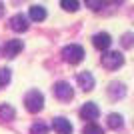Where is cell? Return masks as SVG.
Instances as JSON below:
<instances>
[{
  "instance_id": "6da1fadb",
  "label": "cell",
  "mask_w": 134,
  "mask_h": 134,
  "mask_svg": "<svg viewBox=\"0 0 134 134\" xmlns=\"http://www.w3.org/2000/svg\"><path fill=\"white\" fill-rule=\"evenodd\" d=\"M24 104H26L28 112H40L44 106V96L38 90H30L26 96H24Z\"/></svg>"
},
{
  "instance_id": "7a4b0ae2",
  "label": "cell",
  "mask_w": 134,
  "mask_h": 134,
  "mask_svg": "<svg viewBox=\"0 0 134 134\" xmlns=\"http://www.w3.org/2000/svg\"><path fill=\"white\" fill-rule=\"evenodd\" d=\"M62 56H64V60L70 62V64H78L84 58V48L78 46V44H68V46L62 48Z\"/></svg>"
},
{
  "instance_id": "3957f363",
  "label": "cell",
  "mask_w": 134,
  "mask_h": 134,
  "mask_svg": "<svg viewBox=\"0 0 134 134\" xmlns=\"http://www.w3.org/2000/svg\"><path fill=\"white\" fill-rule=\"evenodd\" d=\"M124 64V56L120 52H104L102 54V66L106 70H116Z\"/></svg>"
},
{
  "instance_id": "277c9868",
  "label": "cell",
  "mask_w": 134,
  "mask_h": 134,
  "mask_svg": "<svg viewBox=\"0 0 134 134\" xmlns=\"http://www.w3.org/2000/svg\"><path fill=\"white\" fill-rule=\"evenodd\" d=\"M54 96L58 100H62V102H68V100H72L74 90H72V86L68 82H56L54 84Z\"/></svg>"
},
{
  "instance_id": "5b68a950",
  "label": "cell",
  "mask_w": 134,
  "mask_h": 134,
  "mask_svg": "<svg viewBox=\"0 0 134 134\" xmlns=\"http://www.w3.org/2000/svg\"><path fill=\"white\" fill-rule=\"evenodd\" d=\"M80 116H82L84 120H90V122H92V120H96V118L100 116V108L96 106L94 102H86V104L80 108Z\"/></svg>"
},
{
  "instance_id": "8992f818",
  "label": "cell",
  "mask_w": 134,
  "mask_h": 134,
  "mask_svg": "<svg viewBox=\"0 0 134 134\" xmlns=\"http://www.w3.org/2000/svg\"><path fill=\"white\" fill-rule=\"evenodd\" d=\"M92 44H94L98 50H108L110 44H112V38H110V34H108V32H98V34H94Z\"/></svg>"
},
{
  "instance_id": "52a82bcc",
  "label": "cell",
  "mask_w": 134,
  "mask_h": 134,
  "mask_svg": "<svg viewBox=\"0 0 134 134\" xmlns=\"http://www.w3.org/2000/svg\"><path fill=\"white\" fill-rule=\"evenodd\" d=\"M10 28L14 32H24V30H28L26 16H24V14H14V16L10 18Z\"/></svg>"
},
{
  "instance_id": "ba28073f",
  "label": "cell",
  "mask_w": 134,
  "mask_h": 134,
  "mask_svg": "<svg viewBox=\"0 0 134 134\" xmlns=\"http://www.w3.org/2000/svg\"><path fill=\"white\" fill-rule=\"evenodd\" d=\"M52 128L58 134H72V124L66 118H54L52 120Z\"/></svg>"
},
{
  "instance_id": "9c48e42d",
  "label": "cell",
  "mask_w": 134,
  "mask_h": 134,
  "mask_svg": "<svg viewBox=\"0 0 134 134\" xmlns=\"http://www.w3.org/2000/svg\"><path fill=\"white\" fill-rule=\"evenodd\" d=\"M76 80H78L80 88H82L84 92H88V90H92V88H94V76H92L90 72H86V70H84V72H80Z\"/></svg>"
},
{
  "instance_id": "30bf717a",
  "label": "cell",
  "mask_w": 134,
  "mask_h": 134,
  "mask_svg": "<svg viewBox=\"0 0 134 134\" xmlns=\"http://www.w3.org/2000/svg\"><path fill=\"white\" fill-rule=\"evenodd\" d=\"M20 50H22V40H8L4 46V54L8 58H14Z\"/></svg>"
},
{
  "instance_id": "8fae6325",
  "label": "cell",
  "mask_w": 134,
  "mask_h": 134,
  "mask_svg": "<svg viewBox=\"0 0 134 134\" xmlns=\"http://www.w3.org/2000/svg\"><path fill=\"white\" fill-rule=\"evenodd\" d=\"M108 94H110V98H114V100L122 98V96L126 94L124 84H120V82H112V84H110V88H108Z\"/></svg>"
},
{
  "instance_id": "7c38bea8",
  "label": "cell",
  "mask_w": 134,
  "mask_h": 134,
  "mask_svg": "<svg viewBox=\"0 0 134 134\" xmlns=\"http://www.w3.org/2000/svg\"><path fill=\"white\" fill-rule=\"evenodd\" d=\"M30 18H32L34 22H42L46 18V10L42 6H32V8H30Z\"/></svg>"
},
{
  "instance_id": "4fadbf2b",
  "label": "cell",
  "mask_w": 134,
  "mask_h": 134,
  "mask_svg": "<svg viewBox=\"0 0 134 134\" xmlns=\"http://www.w3.org/2000/svg\"><path fill=\"white\" fill-rule=\"evenodd\" d=\"M14 116H16V112H14V108L10 104H2L0 106V118L2 120H12Z\"/></svg>"
},
{
  "instance_id": "5bb4252c",
  "label": "cell",
  "mask_w": 134,
  "mask_h": 134,
  "mask_svg": "<svg viewBox=\"0 0 134 134\" xmlns=\"http://www.w3.org/2000/svg\"><path fill=\"white\" fill-rule=\"evenodd\" d=\"M122 124H124V120H122L120 114H110V116H108V126H110L112 130H120Z\"/></svg>"
},
{
  "instance_id": "9a60e30c",
  "label": "cell",
  "mask_w": 134,
  "mask_h": 134,
  "mask_svg": "<svg viewBox=\"0 0 134 134\" xmlns=\"http://www.w3.org/2000/svg\"><path fill=\"white\" fill-rule=\"evenodd\" d=\"M82 134H104V130H102L96 122H88L86 126H84Z\"/></svg>"
},
{
  "instance_id": "2e32d148",
  "label": "cell",
  "mask_w": 134,
  "mask_h": 134,
  "mask_svg": "<svg viewBox=\"0 0 134 134\" xmlns=\"http://www.w3.org/2000/svg\"><path fill=\"white\" fill-rule=\"evenodd\" d=\"M60 6L68 12H76L78 10V0H60Z\"/></svg>"
},
{
  "instance_id": "e0dca14e",
  "label": "cell",
  "mask_w": 134,
  "mask_h": 134,
  "mask_svg": "<svg viewBox=\"0 0 134 134\" xmlns=\"http://www.w3.org/2000/svg\"><path fill=\"white\" fill-rule=\"evenodd\" d=\"M84 2H86V6L90 10H100L102 6L106 4V0H84Z\"/></svg>"
},
{
  "instance_id": "ac0fdd59",
  "label": "cell",
  "mask_w": 134,
  "mask_h": 134,
  "mask_svg": "<svg viewBox=\"0 0 134 134\" xmlns=\"http://www.w3.org/2000/svg\"><path fill=\"white\" fill-rule=\"evenodd\" d=\"M32 134H48V126H46L44 122L32 124Z\"/></svg>"
},
{
  "instance_id": "d6986e66",
  "label": "cell",
  "mask_w": 134,
  "mask_h": 134,
  "mask_svg": "<svg viewBox=\"0 0 134 134\" xmlns=\"http://www.w3.org/2000/svg\"><path fill=\"white\" fill-rule=\"evenodd\" d=\"M10 82V70H0V86H6Z\"/></svg>"
},
{
  "instance_id": "ffe728a7",
  "label": "cell",
  "mask_w": 134,
  "mask_h": 134,
  "mask_svg": "<svg viewBox=\"0 0 134 134\" xmlns=\"http://www.w3.org/2000/svg\"><path fill=\"white\" fill-rule=\"evenodd\" d=\"M132 44H134V36H132V34H124V36H122V46H124V48H130Z\"/></svg>"
},
{
  "instance_id": "44dd1931",
  "label": "cell",
  "mask_w": 134,
  "mask_h": 134,
  "mask_svg": "<svg viewBox=\"0 0 134 134\" xmlns=\"http://www.w3.org/2000/svg\"><path fill=\"white\" fill-rule=\"evenodd\" d=\"M2 14H4V4L0 2V18H2Z\"/></svg>"
},
{
  "instance_id": "7402d4cb",
  "label": "cell",
  "mask_w": 134,
  "mask_h": 134,
  "mask_svg": "<svg viewBox=\"0 0 134 134\" xmlns=\"http://www.w3.org/2000/svg\"><path fill=\"white\" fill-rule=\"evenodd\" d=\"M114 2H120V0H114Z\"/></svg>"
}]
</instances>
